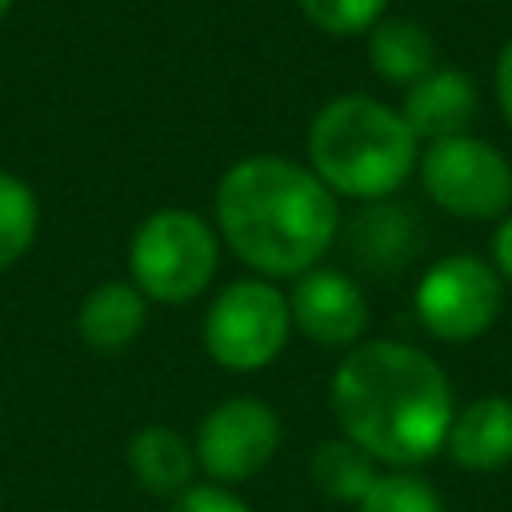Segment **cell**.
<instances>
[{"mask_svg": "<svg viewBox=\"0 0 512 512\" xmlns=\"http://www.w3.org/2000/svg\"><path fill=\"white\" fill-rule=\"evenodd\" d=\"M216 220L248 268L304 276L332 248L340 208L312 168L284 156H248L220 176Z\"/></svg>", "mask_w": 512, "mask_h": 512, "instance_id": "obj_2", "label": "cell"}, {"mask_svg": "<svg viewBox=\"0 0 512 512\" xmlns=\"http://www.w3.org/2000/svg\"><path fill=\"white\" fill-rule=\"evenodd\" d=\"M400 116L416 132V140L460 136L476 116V84L460 68H432L428 76L404 88Z\"/></svg>", "mask_w": 512, "mask_h": 512, "instance_id": "obj_10", "label": "cell"}, {"mask_svg": "<svg viewBox=\"0 0 512 512\" xmlns=\"http://www.w3.org/2000/svg\"><path fill=\"white\" fill-rule=\"evenodd\" d=\"M36 224H40L36 192L20 176L0 172V268L16 264L32 248Z\"/></svg>", "mask_w": 512, "mask_h": 512, "instance_id": "obj_17", "label": "cell"}, {"mask_svg": "<svg viewBox=\"0 0 512 512\" xmlns=\"http://www.w3.org/2000/svg\"><path fill=\"white\" fill-rule=\"evenodd\" d=\"M368 64L380 80L408 88L436 68V44H432L428 28H420L416 20L384 16L368 32Z\"/></svg>", "mask_w": 512, "mask_h": 512, "instance_id": "obj_14", "label": "cell"}, {"mask_svg": "<svg viewBox=\"0 0 512 512\" xmlns=\"http://www.w3.org/2000/svg\"><path fill=\"white\" fill-rule=\"evenodd\" d=\"M332 412L352 444L404 472L444 448L456 416L444 368L400 340H368L340 360Z\"/></svg>", "mask_w": 512, "mask_h": 512, "instance_id": "obj_1", "label": "cell"}, {"mask_svg": "<svg viewBox=\"0 0 512 512\" xmlns=\"http://www.w3.org/2000/svg\"><path fill=\"white\" fill-rule=\"evenodd\" d=\"M288 316L320 348H356L368 328V304L356 280H348L336 268H312L296 276V288L288 296Z\"/></svg>", "mask_w": 512, "mask_h": 512, "instance_id": "obj_9", "label": "cell"}, {"mask_svg": "<svg viewBox=\"0 0 512 512\" xmlns=\"http://www.w3.org/2000/svg\"><path fill=\"white\" fill-rule=\"evenodd\" d=\"M376 476H380L376 460L348 436L324 440L312 452V484L336 504H360L368 496V488L376 484Z\"/></svg>", "mask_w": 512, "mask_h": 512, "instance_id": "obj_16", "label": "cell"}, {"mask_svg": "<svg viewBox=\"0 0 512 512\" xmlns=\"http://www.w3.org/2000/svg\"><path fill=\"white\" fill-rule=\"evenodd\" d=\"M496 100H500L504 120L512 124V36H508V44L496 56Z\"/></svg>", "mask_w": 512, "mask_h": 512, "instance_id": "obj_22", "label": "cell"}, {"mask_svg": "<svg viewBox=\"0 0 512 512\" xmlns=\"http://www.w3.org/2000/svg\"><path fill=\"white\" fill-rule=\"evenodd\" d=\"M420 184L436 208L460 220H500L512 212V164L480 136L432 140L420 160Z\"/></svg>", "mask_w": 512, "mask_h": 512, "instance_id": "obj_5", "label": "cell"}, {"mask_svg": "<svg viewBox=\"0 0 512 512\" xmlns=\"http://www.w3.org/2000/svg\"><path fill=\"white\" fill-rule=\"evenodd\" d=\"M356 512H444V504H440V492L424 476L396 468V472L376 476V484L356 504Z\"/></svg>", "mask_w": 512, "mask_h": 512, "instance_id": "obj_18", "label": "cell"}, {"mask_svg": "<svg viewBox=\"0 0 512 512\" xmlns=\"http://www.w3.org/2000/svg\"><path fill=\"white\" fill-rule=\"evenodd\" d=\"M168 512H252V508L240 496L224 492L220 484H192L172 500Z\"/></svg>", "mask_w": 512, "mask_h": 512, "instance_id": "obj_20", "label": "cell"}, {"mask_svg": "<svg viewBox=\"0 0 512 512\" xmlns=\"http://www.w3.org/2000/svg\"><path fill=\"white\" fill-rule=\"evenodd\" d=\"M216 260V232L184 208H160L144 216L128 244L132 284L144 292V300L160 304H184L200 296L216 272Z\"/></svg>", "mask_w": 512, "mask_h": 512, "instance_id": "obj_4", "label": "cell"}, {"mask_svg": "<svg viewBox=\"0 0 512 512\" xmlns=\"http://www.w3.org/2000/svg\"><path fill=\"white\" fill-rule=\"evenodd\" d=\"M300 12L320 32L360 36V32H372V24L384 20L388 0H300Z\"/></svg>", "mask_w": 512, "mask_h": 512, "instance_id": "obj_19", "label": "cell"}, {"mask_svg": "<svg viewBox=\"0 0 512 512\" xmlns=\"http://www.w3.org/2000/svg\"><path fill=\"white\" fill-rule=\"evenodd\" d=\"M416 160V132L376 96H336L308 124V168L332 196L384 200L404 188Z\"/></svg>", "mask_w": 512, "mask_h": 512, "instance_id": "obj_3", "label": "cell"}, {"mask_svg": "<svg viewBox=\"0 0 512 512\" xmlns=\"http://www.w3.org/2000/svg\"><path fill=\"white\" fill-rule=\"evenodd\" d=\"M280 448V420L256 396H236L216 404L196 432V468L216 484H240L256 476Z\"/></svg>", "mask_w": 512, "mask_h": 512, "instance_id": "obj_8", "label": "cell"}, {"mask_svg": "<svg viewBox=\"0 0 512 512\" xmlns=\"http://www.w3.org/2000/svg\"><path fill=\"white\" fill-rule=\"evenodd\" d=\"M288 296L268 280L228 284L204 316V348L220 368L256 372L268 368L288 344Z\"/></svg>", "mask_w": 512, "mask_h": 512, "instance_id": "obj_6", "label": "cell"}, {"mask_svg": "<svg viewBox=\"0 0 512 512\" xmlns=\"http://www.w3.org/2000/svg\"><path fill=\"white\" fill-rule=\"evenodd\" d=\"M492 268L500 272V280L512 284V212L500 216L496 236H492Z\"/></svg>", "mask_w": 512, "mask_h": 512, "instance_id": "obj_21", "label": "cell"}, {"mask_svg": "<svg viewBox=\"0 0 512 512\" xmlns=\"http://www.w3.org/2000/svg\"><path fill=\"white\" fill-rule=\"evenodd\" d=\"M144 320H148L144 292L136 284L108 280V284H100V288H92L84 296L80 316H76V328H80V336H84L88 348H96V352H120V348H128L144 332Z\"/></svg>", "mask_w": 512, "mask_h": 512, "instance_id": "obj_12", "label": "cell"}, {"mask_svg": "<svg viewBox=\"0 0 512 512\" xmlns=\"http://www.w3.org/2000/svg\"><path fill=\"white\" fill-rule=\"evenodd\" d=\"M504 308L500 272L468 252L436 260L416 284V316L444 344H468L484 336Z\"/></svg>", "mask_w": 512, "mask_h": 512, "instance_id": "obj_7", "label": "cell"}, {"mask_svg": "<svg viewBox=\"0 0 512 512\" xmlns=\"http://www.w3.org/2000/svg\"><path fill=\"white\" fill-rule=\"evenodd\" d=\"M416 236L420 228L408 212H400L396 204H372L352 224V252L376 272H396L416 252Z\"/></svg>", "mask_w": 512, "mask_h": 512, "instance_id": "obj_15", "label": "cell"}, {"mask_svg": "<svg viewBox=\"0 0 512 512\" xmlns=\"http://www.w3.org/2000/svg\"><path fill=\"white\" fill-rule=\"evenodd\" d=\"M8 8H12V0H0V20L8 16Z\"/></svg>", "mask_w": 512, "mask_h": 512, "instance_id": "obj_23", "label": "cell"}, {"mask_svg": "<svg viewBox=\"0 0 512 512\" xmlns=\"http://www.w3.org/2000/svg\"><path fill=\"white\" fill-rule=\"evenodd\" d=\"M444 452L464 472H500L512 464V400L480 396L452 416Z\"/></svg>", "mask_w": 512, "mask_h": 512, "instance_id": "obj_11", "label": "cell"}, {"mask_svg": "<svg viewBox=\"0 0 512 512\" xmlns=\"http://www.w3.org/2000/svg\"><path fill=\"white\" fill-rule=\"evenodd\" d=\"M128 468L152 496L176 500L184 488H192L196 452L180 432H172L164 424H148L128 440Z\"/></svg>", "mask_w": 512, "mask_h": 512, "instance_id": "obj_13", "label": "cell"}]
</instances>
